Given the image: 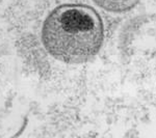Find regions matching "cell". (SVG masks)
Returning <instances> with one entry per match:
<instances>
[{
  "label": "cell",
  "instance_id": "1",
  "mask_svg": "<svg viewBox=\"0 0 156 138\" xmlns=\"http://www.w3.org/2000/svg\"><path fill=\"white\" fill-rule=\"evenodd\" d=\"M44 48L53 58L68 64L90 61L104 40L101 17L93 7L62 4L45 19L41 32Z\"/></svg>",
  "mask_w": 156,
  "mask_h": 138
},
{
  "label": "cell",
  "instance_id": "2",
  "mask_svg": "<svg viewBox=\"0 0 156 138\" xmlns=\"http://www.w3.org/2000/svg\"><path fill=\"white\" fill-rule=\"evenodd\" d=\"M103 9L112 12H123L134 6V0H93Z\"/></svg>",
  "mask_w": 156,
  "mask_h": 138
}]
</instances>
